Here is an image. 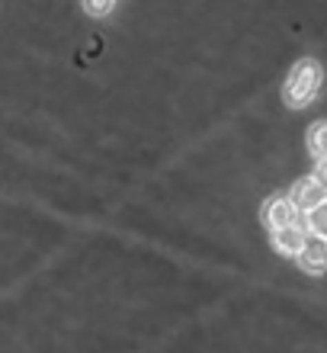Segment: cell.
<instances>
[{
  "label": "cell",
  "instance_id": "obj_1",
  "mask_svg": "<svg viewBox=\"0 0 327 353\" xmlns=\"http://www.w3.org/2000/svg\"><path fill=\"white\" fill-rule=\"evenodd\" d=\"M321 81H324V71H321L318 61H315V58H302L299 65L289 71L286 87H282V100H286V106H292V110L308 106V103L318 97Z\"/></svg>",
  "mask_w": 327,
  "mask_h": 353
},
{
  "label": "cell",
  "instance_id": "obj_2",
  "mask_svg": "<svg viewBox=\"0 0 327 353\" xmlns=\"http://www.w3.org/2000/svg\"><path fill=\"white\" fill-rule=\"evenodd\" d=\"M324 199H327V190L318 183V180H315V176H302V180H295V183H292L289 203L295 205L302 215L311 212V209H318Z\"/></svg>",
  "mask_w": 327,
  "mask_h": 353
},
{
  "label": "cell",
  "instance_id": "obj_3",
  "mask_svg": "<svg viewBox=\"0 0 327 353\" xmlns=\"http://www.w3.org/2000/svg\"><path fill=\"white\" fill-rule=\"evenodd\" d=\"M263 222H266L270 232H276V228H286V225H302V212L289 203V196H273L263 205Z\"/></svg>",
  "mask_w": 327,
  "mask_h": 353
},
{
  "label": "cell",
  "instance_id": "obj_4",
  "mask_svg": "<svg viewBox=\"0 0 327 353\" xmlns=\"http://www.w3.org/2000/svg\"><path fill=\"white\" fill-rule=\"evenodd\" d=\"M299 267L305 270V273H311V276H324L327 273V241L324 238H318V234H308L305 238V248L299 251Z\"/></svg>",
  "mask_w": 327,
  "mask_h": 353
},
{
  "label": "cell",
  "instance_id": "obj_5",
  "mask_svg": "<svg viewBox=\"0 0 327 353\" xmlns=\"http://www.w3.org/2000/svg\"><path fill=\"white\" fill-rule=\"evenodd\" d=\"M305 238H308L305 225H286V228H276V232H273L270 241L282 257H299V251L305 248Z\"/></svg>",
  "mask_w": 327,
  "mask_h": 353
},
{
  "label": "cell",
  "instance_id": "obj_6",
  "mask_svg": "<svg viewBox=\"0 0 327 353\" xmlns=\"http://www.w3.org/2000/svg\"><path fill=\"white\" fill-rule=\"evenodd\" d=\"M308 151L315 161L327 158V122H315L308 129Z\"/></svg>",
  "mask_w": 327,
  "mask_h": 353
},
{
  "label": "cell",
  "instance_id": "obj_7",
  "mask_svg": "<svg viewBox=\"0 0 327 353\" xmlns=\"http://www.w3.org/2000/svg\"><path fill=\"white\" fill-rule=\"evenodd\" d=\"M305 232L308 234H318V238H324L327 241V199L318 205V209H311V212H305Z\"/></svg>",
  "mask_w": 327,
  "mask_h": 353
},
{
  "label": "cell",
  "instance_id": "obj_8",
  "mask_svg": "<svg viewBox=\"0 0 327 353\" xmlns=\"http://www.w3.org/2000/svg\"><path fill=\"white\" fill-rule=\"evenodd\" d=\"M112 7H116V0H84V10L90 17H106Z\"/></svg>",
  "mask_w": 327,
  "mask_h": 353
},
{
  "label": "cell",
  "instance_id": "obj_9",
  "mask_svg": "<svg viewBox=\"0 0 327 353\" xmlns=\"http://www.w3.org/2000/svg\"><path fill=\"white\" fill-rule=\"evenodd\" d=\"M311 176H315V180H318V183L327 190V158L318 161V168H315V174H311Z\"/></svg>",
  "mask_w": 327,
  "mask_h": 353
}]
</instances>
